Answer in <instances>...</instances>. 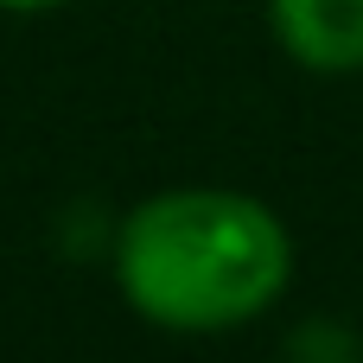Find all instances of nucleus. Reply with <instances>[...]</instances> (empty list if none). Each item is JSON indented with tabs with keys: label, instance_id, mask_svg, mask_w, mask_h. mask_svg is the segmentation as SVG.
<instances>
[{
	"label": "nucleus",
	"instance_id": "nucleus-1",
	"mask_svg": "<svg viewBox=\"0 0 363 363\" xmlns=\"http://www.w3.org/2000/svg\"><path fill=\"white\" fill-rule=\"evenodd\" d=\"M115 281L121 300L160 332H236L287 294L294 242L262 198L185 185L140 198L121 217Z\"/></svg>",
	"mask_w": 363,
	"mask_h": 363
},
{
	"label": "nucleus",
	"instance_id": "nucleus-2",
	"mask_svg": "<svg viewBox=\"0 0 363 363\" xmlns=\"http://www.w3.org/2000/svg\"><path fill=\"white\" fill-rule=\"evenodd\" d=\"M268 6H274V38L294 64L319 77L363 70V0H268Z\"/></svg>",
	"mask_w": 363,
	"mask_h": 363
},
{
	"label": "nucleus",
	"instance_id": "nucleus-3",
	"mask_svg": "<svg viewBox=\"0 0 363 363\" xmlns=\"http://www.w3.org/2000/svg\"><path fill=\"white\" fill-rule=\"evenodd\" d=\"M6 13H51V6H64V0H0Z\"/></svg>",
	"mask_w": 363,
	"mask_h": 363
}]
</instances>
